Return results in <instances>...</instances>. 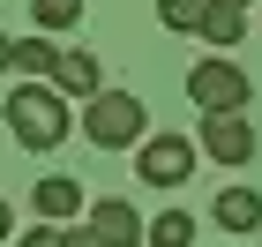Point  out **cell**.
I'll use <instances>...</instances> for the list:
<instances>
[{"instance_id":"8992f818","label":"cell","mask_w":262,"mask_h":247,"mask_svg":"<svg viewBox=\"0 0 262 247\" xmlns=\"http://www.w3.org/2000/svg\"><path fill=\"white\" fill-rule=\"evenodd\" d=\"M82 232H90L98 247H142V217H135V203H120V195L82 203Z\"/></svg>"},{"instance_id":"2e32d148","label":"cell","mask_w":262,"mask_h":247,"mask_svg":"<svg viewBox=\"0 0 262 247\" xmlns=\"http://www.w3.org/2000/svg\"><path fill=\"white\" fill-rule=\"evenodd\" d=\"M60 247H98V240H90V232L75 225V232H60Z\"/></svg>"},{"instance_id":"9a60e30c","label":"cell","mask_w":262,"mask_h":247,"mask_svg":"<svg viewBox=\"0 0 262 247\" xmlns=\"http://www.w3.org/2000/svg\"><path fill=\"white\" fill-rule=\"evenodd\" d=\"M15 247H60V225H30V232H23Z\"/></svg>"},{"instance_id":"30bf717a","label":"cell","mask_w":262,"mask_h":247,"mask_svg":"<svg viewBox=\"0 0 262 247\" xmlns=\"http://www.w3.org/2000/svg\"><path fill=\"white\" fill-rule=\"evenodd\" d=\"M210 217H217L225 232H255V225H262V195H255V187H217Z\"/></svg>"},{"instance_id":"3957f363","label":"cell","mask_w":262,"mask_h":247,"mask_svg":"<svg viewBox=\"0 0 262 247\" xmlns=\"http://www.w3.org/2000/svg\"><path fill=\"white\" fill-rule=\"evenodd\" d=\"M187 98H195L202 113H247L255 82H247V68H232V60H202V68H187Z\"/></svg>"},{"instance_id":"277c9868","label":"cell","mask_w":262,"mask_h":247,"mask_svg":"<svg viewBox=\"0 0 262 247\" xmlns=\"http://www.w3.org/2000/svg\"><path fill=\"white\" fill-rule=\"evenodd\" d=\"M135 172H142V187H180L195 172V143L187 135H142L135 143Z\"/></svg>"},{"instance_id":"4fadbf2b","label":"cell","mask_w":262,"mask_h":247,"mask_svg":"<svg viewBox=\"0 0 262 247\" xmlns=\"http://www.w3.org/2000/svg\"><path fill=\"white\" fill-rule=\"evenodd\" d=\"M142 240H150V247H187V240H195V217H187V210H165V217L142 225Z\"/></svg>"},{"instance_id":"7a4b0ae2","label":"cell","mask_w":262,"mask_h":247,"mask_svg":"<svg viewBox=\"0 0 262 247\" xmlns=\"http://www.w3.org/2000/svg\"><path fill=\"white\" fill-rule=\"evenodd\" d=\"M142 127H150V113H142L135 90H98V98H82V135L98 150H135Z\"/></svg>"},{"instance_id":"7c38bea8","label":"cell","mask_w":262,"mask_h":247,"mask_svg":"<svg viewBox=\"0 0 262 247\" xmlns=\"http://www.w3.org/2000/svg\"><path fill=\"white\" fill-rule=\"evenodd\" d=\"M30 15H38V38H60L82 23V0H30Z\"/></svg>"},{"instance_id":"52a82bcc","label":"cell","mask_w":262,"mask_h":247,"mask_svg":"<svg viewBox=\"0 0 262 247\" xmlns=\"http://www.w3.org/2000/svg\"><path fill=\"white\" fill-rule=\"evenodd\" d=\"M30 210H38V225H68V217H82V180H68V172L38 180V187H30Z\"/></svg>"},{"instance_id":"5b68a950","label":"cell","mask_w":262,"mask_h":247,"mask_svg":"<svg viewBox=\"0 0 262 247\" xmlns=\"http://www.w3.org/2000/svg\"><path fill=\"white\" fill-rule=\"evenodd\" d=\"M195 158H217V165H247V158H255V127H247V113H202Z\"/></svg>"},{"instance_id":"e0dca14e","label":"cell","mask_w":262,"mask_h":247,"mask_svg":"<svg viewBox=\"0 0 262 247\" xmlns=\"http://www.w3.org/2000/svg\"><path fill=\"white\" fill-rule=\"evenodd\" d=\"M8 232H15V210H8V203H0V240H8Z\"/></svg>"},{"instance_id":"5bb4252c","label":"cell","mask_w":262,"mask_h":247,"mask_svg":"<svg viewBox=\"0 0 262 247\" xmlns=\"http://www.w3.org/2000/svg\"><path fill=\"white\" fill-rule=\"evenodd\" d=\"M158 23H165V30H195V23H202V0H158Z\"/></svg>"},{"instance_id":"ac0fdd59","label":"cell","mask_w":262,"mask_h":247,"mask_svg":"<svg viewBox=\"0 0 262 247\" xmlns=\"http://www.w3.org/2000/svg\"><path fill=\"white\" fill-rule=\"evenodd\" d=\"M8 45H15V38H0V68H8Z\"/></svg>"},{"instance_id":"8fae6325","label":"cell","mask_w":262,"mask_h":247,"mask_svg":"<svg viewBox=\"0 0 262 247\" xmlns=\"http://www.w3.org/2000/svg\"><path fill=\"white\" fill-rule=\"evenodd\" d=\"M8 68H23L30 82H53L60 53H53V38H15V45H8Z\"/></svg>"},{"instance_id":"ba28073f","label":"cell","mask_w":262,"mask_h":247,"mask_svg":"<svg viewBox=\"0 0 262 247\" xmlns=\"http://www.w3.org/2000/svg\"><path fill=\"white\" fill-rule=\"evenodd\" d=\"M247 8H255V0H202L195 38H210L217 53H225V45H240V30H247Z\"/></svg>"},{"instance_id":"6da1fadb","label":"cell","mask_w":262,"mask_h":247,"mask_svg":"<svg viewBox=\"0 0 262 247\" xmlns=\"http://www.w3.org/2000/svg\"><path fill=\"white\" fill-rule=\"evenodd\" d=\"M0 113H8V127H15L23 150H53L68 127H75V120H68V98L53 90V82H23V90H8Z\"/></svg>"},{"instance_id":"9c48e42d","label":"cell","mask_w":262,"mask_h":247,"mask_svg":"<svg viewBox=\"0 0 262 247\" xmlns=\"http://www.w3.org/2000/svg\"><path fill=\"white\" fill-rule=\"evenodd\" d=\"M53 90H60V98H98V90H105L98 53H60V68H53Z\"/></svg>"}]
</instances>
